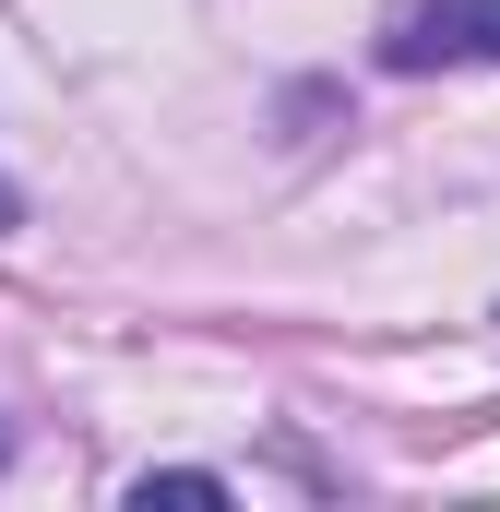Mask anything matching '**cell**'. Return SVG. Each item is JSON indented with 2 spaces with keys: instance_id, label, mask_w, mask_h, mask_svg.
I'll use <instances>...</instances> for the list:
<instances>
[{
  "instance_id": "277c9868",
  "label": "cell",
  "mask_w": 500,
  "mask_h": 512,
  "mask_svg": "<svg viewBox=\"0 0 500 512\" xmlns=\"http://www.w3.org/2000/svg\"><path fill=\"white\" fill-rule=\"evenodd\" d=\"M0 465H12V429H0Z\"/></svg>"
},
{
  "instance_id": "3957f363",
  "label": "cell",
  "mask_w": 500,
  "mask_h": 512,
  "mask_svg": "<svg viewBox=\"0 0 500 512\" xmlns=\"http://www.w3.org/2000/svg\"><path fill=\"white\" fill-rule=\"evenodd\" d=\"M12 227H24V191H12V179H0V239H12Z\"/></svg>"
},
{
  "instance_id": "6da1fadb",
  "label": "cell",
  "mask_w": 500,
  "mask_h": 512,
  "mask_svg": "<svg viewBox=\"0 0 500 512\" xmlns=\"http://www.w3.org/2000/svg\"><path fill=\"white\" fill-rule=\"evenodd\" d=\"M441 60H500V0H405L381 24V72H441Z\"/></svg>"
},
{
  "instance_id": "7a4b0ae2",
  "label": "cell",
  "mask_w": 500,
  "mask_h": 512,
  "mask_svg": "<svg viewBox=\"0 0 500 512\" xmlns=\"http://www.w3.org/2000/svg\"><path fill=\"white\" fill-rule=\"evenodd\" d=\"M227 501V477H203V465H143L131 477V512H215Z\"/></svg>"
}]
</instances>
